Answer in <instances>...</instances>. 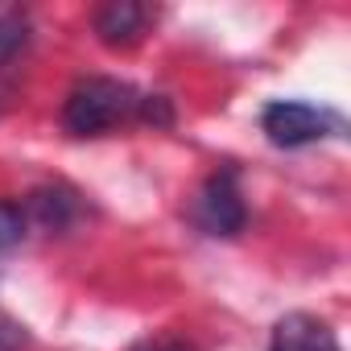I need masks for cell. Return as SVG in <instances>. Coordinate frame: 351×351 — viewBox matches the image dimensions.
Instances as JSON below:
<instances>
[{
  "mask_svg": "<svg viewBox=\"0 0 351 351\" xmlns=\"http://www.w3.org/2000/svg\"><path fill=\"white\" fill-rule=\"evenodd\" d=\"M261 128L277 149H302L310 141H322L335 128V116L314 108V104H298V99H277L261 112Z\"/></svg>",
  "mask_w": 351,
  "mask_h": 351,
  "instance_id": "obj_2",
  "label": "cell"
},
{
  "mask_svg": "<svg viewBox=\"0 0 351 351\" xmlns=\"http://www.w3.org/2000/svg\"><path fill=\"white\" fill-rule=\"evenodd\" d=\"M269 351H339V339L314 314H285L273 326Z\"/></svg>",
  "mask_w": 351,
  "mask_h": 351,
  "instance_id": "obj_4",
  "label": "cell"
},
{
  "mask_svg": "<svg viewBox=\"0 0 351 351\" xmlns=\"http://www.w3.org/2000/svg\"><path fill=\"white\" fill-rule=\"evenodd\" d=\"M29 215L42 232H66L79 215V199L66 186H46V191L29 195Z\"/></svg>",
  "mask_w": 351,
  "mask_h": 351,
  "instance_id": "obj_6",
  "label": "cell"
},
{
  "mask_svg": "<svg viewBox=\"0 0 351 351\" xmlns=\"http://www.w3.org/2000/svg\"><path fill=\"white\" fill-rule=\"evenodd\" d=\"M145 25H149V9L132 5V0H112L95 13V34L104 46H132L141 42Z\"/></svg>",
  "mask_w": 351,
  "mask_h": 351,
  "instance_id": "obj_5",
  "label": "cell"
},
{
  "mask_svg": "<svg viewBox=\"0 0 351 351\" xmlns=\"http://www.w3.org/2000/svg\"><path fill=\"white\" fill-rule=\"evenodd\" d=\"M195 223L207 236H236V232H244L248 211H244V199H240V186H236L232 169H223V173H215V178L203 182V191L195 199Z\"/></svg>",
  "mask_w": 351,
  "mask_h": 351,
  "instance_id": "obj_3",
  "label": "cell"
},
{
  "mask_svg": "<svg viewBox=\"0 0 351 351\" xmlns=\"http://www.w3.org/2000/svg\"><path fill=\"white\" fill-rule=\"evenodd\" d=\"M21 343H25L21 326L9 322V318H0V351H21Z\"/></svg>",
  "mask_w": 351,
  "mask_h": 351,
  "instance_id": "obj_9",
  "label": "cell"
},
{
  "mask_svg": "<svg viewBox=\"0 0 351 351\" xmlns=\"http://www.w3.org/2000/svg\"><path fill=\"white\" fill-rule=\"evenodd\" d=\"M149 351H199V347H191V343H161V347H149Z\"/></svg>",
  "mask_w": 351,
  "mask_h": 351,
  "instance_id": "obj_10",
  "label": "cell"
},
{
  "mask_svg": "<svg viewBox=\"0 0 351 351\" xmlns=\"http://www.w3.org/2000/svg\"><path fill=\"white\" fill-rule=\"evenodd\" d=\"M25 38H29L25 17H17V13H5V17H0V62H9V58L25 46Z\"/></svg>",
  "mask_w": 351,
  "mask_h": 351,
  "instance_id": "obj_8",
  "label": "cell"
},
{
  "mask_svg": "<svg viewBox=\"0 0 351 351\" xmlns=\"http://www.w3.org/2000/svg\"><path fill=\"white\" fill-rule=\"evenodd\" d=\"M25 240V211L21 203H0V252H9Z\"/></svg>",
  "mask_w": 351,
  "mask_h": 351,
  "instance_id": "obj_7",
  "label": "cell"
},
{
  "mask_svg": "<svg viewBox=\"0 0 351 351\" xmlns=\"http://www.w3.org/2000/svg\"><path fill=\"white\" fill-rule=\"evenodd\" d=\"M141 112V95L120 79H83L62 104V124L71 136H104L108 128L132 120Z\"/></svg>",
  "mask_w": 351,
  "mask_h": 351,
  "instance_id": "obj_1",
  "label": "cell"
}]
</instances>
